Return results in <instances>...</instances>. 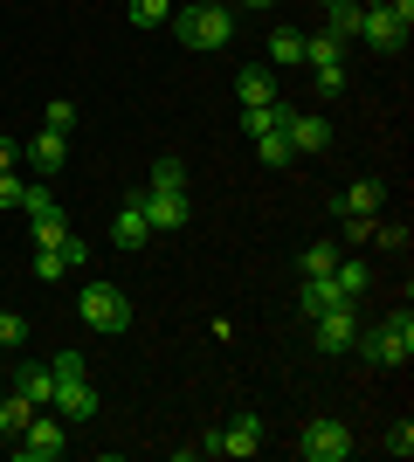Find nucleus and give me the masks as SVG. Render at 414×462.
<instances>
[{
  "mask_svg": "<svg viewBox=\"0 0 414 462\" xmlns=\"http://www.w3.org/2000/svg\"><path fill=\"white\" fill-rule=\"evenodd\" d=\"M166 28L179 35V49H228L235 42V14L221 0H187V7H173Z\"/></svg>",
  "mask_w": 414,
  "mask_h": 462,
  "instance_id": "f257e3e1",
  "label": "nucleus"
},
{
  "mask_svg": "<svg viewBox=\"0 0 414 462\" xmlns=\"http://www.w3.org/2000/svg\"><path fill=\"white\" fill-rule=\"evenodd\" d=\"M353 352H366L373 366H408V359H414V310L400 304L380 331H359V346H353Z\"/></svg>",
  "mask_w": 414,
  "mask_h": 462,
  "instance_id": "f03ea898",
  "label": "nucleus"
},
{
  "mask_svg": "<svg viewBox=\"0 0 414 462\" xmlns=\"http://www.w3.org/2000/svg\"><path fill=\"white\" fill-rule=\"evenodd\" d=\"M62 448H69V421H62L56 407H41L35 421L14 435V456H21V462H56Z\"/></svg>",
  "mask_w": 414,
  "mask_h": 462,
  "instance_id": "7ed1b4c3",
  "label": "nucleus"
},
{
  "mask_svg": "<svg viewBox=\"0 0 414 462\" xmlns=\"http://www.w3.org/2000/svg\"><path fill=\"white\" fill-rule=\"evenodd\" d=\"M297 456H304V462H345V456H353V428L332 421V414H317V421L297 428Z\"/></svg>",
  "mask_w": 414,
  "mask_h": 462,
  "instance_id": "20e7f679",
  "label": "nucleus"
},
{
  "mask_svg": "<svg viewBox=\"0 0 414 462\" xmlns=\"http://www.w3.org/2000/svg\"><path fill=\"white\" fill-rule=\"evenodd\" d=\"M77 310H83V325H90V331H124V325H132V297H124L118 283H83Z\"/></svg>",
  "mask_w": 414,
  "mask_h": 462,
  "instance_id": "39448f33",
  "label": "nucleus"
},
{
  "mask_svg": "<svg viewBox=\"0 0 414 462\" xmlns=\"http://www.w3.org/2000/svg\"><path fill=\"white\" fill-rule=\"evenodd\" d=\"M311 346L325 352V359H345V352L359 346V310H353V304L317 310V318H311Z\"/></svg>",
  "mask_w": 414,
  "mask_h": 462,
  "instance_id": "423d86ee",
  "label": "nucleus"
},
{
  "mask_svg": "<svg viewBox=\"0 0 414 462\" xmlns=\"http://www.w3.org/2000/svg\"><path fill=\"white\" fill-rule=\"evenodd\" d=\"M138 208H145V228H152V235H179L187 221H194V200H187V193L138 187Z\"/></svg>",
  "mask_w": 414,
  "mask_h": 462,
  "instance_id": "0eeeda50",
  "label": "nucleus"
},
{
  "mask_svg": "<svg viewBox=\"0 0 414 462\" xmlns=\"http://www.w3.org/2000/svg\"><path fill=\"white\" fill-rule=\"evenodd\" d=\"M359 42L380 49V56H400V49H408V28L387 14V0H373V7H359Z\"/></svg>",
  "mask_w": 414,
  "mask_h": 462,
  "instance_id": "6e6552de",
  "label": "nucleus"
},
{
  "mask_svg": "<svg viewBox=\"0 0 414 462\" xmlns=\"http://www.w3.org/2000/svg\"><path fill=\"white\" fill-rule=\"evenodd\" d=\"M215 448H221V456H256V448H262V414H256V407H242L228 428H215Z\"/></svg>",
  "mask_w": 414,
  "mask_h": 462,
  "instance_id": "1a4fd4ad",
  "label": "nucleus"
},
{
  "mask_svg": "<svg viewBox=\"0 0 414 462\" xmlns=\"http://www.w3.org/2000/svg\"><path fill=\"white\" fill-rule=\"evenodd\" d=\"M21 159H28L41 180H56L62 166H69V138H62V132H35L28 145H21Z\"/></svg>",
  "mask_w": 414,
  "mask_h": 462,
  "instance_id": "9d476101",
  "label": "nucleus"
},
{
  "mask_svg": "<svg viewBox=\"0 0 414 462\" xmlns=\"http://www.w3.org/2000/svg\"><path fill=\"white\" fill-rule=\"evenodd\" d=\"M283 132H290V152H325V145H332V117L325 111H290Z\"/></svg>",
  "mask_w": 414,
  "mask_h": 462,
  "instance_id": "9b49d317",
  "label": "nucleus"
},
{
  "mask_svg": "<svg viewBox=\"0 0 414 462\" xmlns=\"http://www.w3.org/2000/svg\"><path fill=\"white\" fill-rule=\"evenodd\" d=\"M49 407H56L62 421H97V407H104V401H97V386H90V380H62Z\"/></svg>",
  "mask_w": 414,
  "mask_h": 462,
  "instance_id": "f8f14e48",
  "label": "nucleus"
},
{
  "mask_svg": "<svg viewBox=\"0 0 414 462\" xmlns=\"http://www.w3.org/2000/svg\"><path fill=\"white\" fill-rule=\"evenodd\" d=\"M380 200H387V187L366 173V180H353V187L332 193V214H380Z\"/></svg>",
  "mask_w": 414,
  "mask_h": 462,
  "instance_id": "ddd939ff",
  "label": "nucleus"
},
{
  "mask_svg": "<svg viewBox=\"0 0 414 462\" xmlns=\"http://www.w3.org/2000/svg\"><path fill=\"white\" fill-rule=\"evenodd\" d=\"M111 242H118V249H145V242H152V228H145V208H138V193H124L118 221H111Z\"/></svg>",
  "mask_w": 414,
  "mask_h": 462,
  "instance_id": "4468645a",
  "label": "nucleus"
},
{
  "mask_svg": "<svg viewBox=\"0 0 414 462\" xmlns=\"http://www.w3.org/2000/svg\"><path fill=\"white\" fill-rule=\"evenodd\" d=\"M283 125H290V104H283V97H270V104H242V132H249V138L283 132Z\"/></svg>",
  "mask_w": 414,
  "mask_h": 462,
  "instance_id": "2eb2a0df",
  "label": "nucleus"
},
{
  "mask_svg": "<svg viewBox=\"0 0 414 462\" xmlns=\"http://www.w3.org/2000/svg\"><path fill=\"white\" fill-rule=\"evenodd\" d=\"M235 97H242V104H270V97H276L270 62H242V69H235Z\"/></svg>",
  "mask_w": 414,
  "mask_h": 462,
  "instance_id": "dca6fc26",
  "label": "nucleus"
},
{
  "mask_svg": "<svg viewBox=\"0 0 414 462\" xmlns=\"http://www.w3.org/2000/svg\"><path fill=\"white\" fill-rule=\"evenodd\" d=\"M14 393L28 407H49V401H56V373H49V366H21L14 373Z\"/></svg>",
  "mask_w": 414,
  "mask_h": 462,
  "instance_id": "f3484780",
  "label": "nucleus"
},
{
  "mask_svg": "<svg viewBox=\"0 0 414 462\" xmlns=\"http://www.w3.org/2000/svg\"><path fill=\"white\" fill-rule=\"evenodd\" d=\"M332 304H345L332 276H304V290H297V310H304V318H317V310H332Z\"/></svg>",
  "mask_w": 414,
  "mask_h": 462,
  "instance_id": "a211bd4d",
  "label": "nucleus"
},
{
  "mask_svg": "<svg viewBox=\"0 0 414 462\" xmlns=\"http://www.w3.org/2000/svg\"><path fill=\"white\" fill-rule=\"evenodd\" d=\"M325 35L332 42H359V0H332V7H325Z\"/></svg>",
  "mask_w": 414,
  "mask_h": 462,
  "instance_id": "6ab92c4d",
  "label": "nucleus"
},
{
  "mask_svg": "<svg viewBox=\"0 0 414 462\" xmlns=\"http://www.w3.org/2000/svg\"><path fill=\"white\" fill-rule=\"evenodd\" d=\"M332 283H338V297H345V304H359V297H366V283H373V270H366V263H345V255H338Z\"/></svg>",
  "mask_w": 414,
  "mask_h": 462,
  "instance_id": "aec40b11",
  "label": "nucleus"
},
{
  "mask_svg": "<svg viewBox=\"0 0 414 462\" xmlns=\"http://www.w3.org/2000/svg\"><path fill=\"white\" fill-rule=\"evenodd\" d=\"M338 255H345L338 242H311V249L297 255V276H332V270H338Z\"/></svg>",
  "mask_w": 414,
  "mask_h": 462,
  "instance_id": "412c9836",
  "label": "nucleus"
},
{
  "mask_svg": "<svg viewBox=\"0 0 414 462\" xmlns=\"http://www.w3.org/2000/svg\"><path fill=\"white\" fill-rule=\"evenodd\" d=\"M35 414H41V407H28V401H21V393H14V401H7V393H0V442H14L21 428L35 421Z\"/></svg>",
  "mask_w": 414,
  "mask_h": 462,
  "instance_id": "4be33fe9",
  "label": "nucleus"
},
{
  "mask_svg": "<svg viewBox=\"0 0 414 462\" xmlns=\"http://www.w3.org/2000/svg\"><path fill=\"white\" fill-rule=\"evenodd\" d=\"M270 62L276 69H297V62H304V35H297V28H276L270 35Z\"/></svg>",
  "mask_w": 414,
  "mask_h": 462,
  "instance_id": "5701e85b",
  "label": "nucleus"
},
{
  "mask_svg": "<svg viewBox=\"0 0 414 462\" xmlns=\"http://www.w3.org/2000/svg\"><path fill=\"white\" fill-rule=\"evenodd\" d=\"M124 14H132V28H166V21H173V0H132Z\"/></svg>",
  "mask_w": 414,
  "mask_h": 462,
  "instance_id": "b1692460",
  "label": "nucleus"
},
{
  "mask_svg": "<svg viewBox=\"0 0 414 462\" xmlns=\"http://www.w3.org/2000/svg\"><path fill=\"white\" fill-rule=\"evenodd\" d=\"M304 62H311V69H325V62H345V42H332V35H304Z\"/></svg>",
  "mask_w": 414,
  "mask_h": 462,
  "instance_id": "393cba45",
  "label": "nucleus"
},
{
  "mask_svg": "<svg viewBox=\"0 0 414 462\" xmlns=\"http://www.w3.org/2000/svg\"><path fill=\"white\" fill-rule=\"evenodd\" d=\"M145 187H159V193H187V166H179V159H159L152 173H145Z\"/></svg>",
  "mask_w": 414,
  "mask_h": 462,
  "instance_id": "a878e982",
  "label": "nucleus"
},
{
  "mask_svg": "<svg viewBox=\"0 0 414 462\" xmlns=\"http://www.w3.org/2000/svg\"><path fill=\"white\" fill-rule=\"evenodd\" d=\"M41 132H77V104H69V97H56V104H41Z\"/></svg>",
  "mask_w": 414,
  "mask_h": 462,
  "instance_id": "bb28decb",
  "label": "nucleus"
},
{
  "mask_svg": "<svg viewBox=\"0 0 414 462\" xmlns=\"http://www.w3.org/2000/svg\"><path fill=\"white\" fill-rule=\"evenodd\" d=\"M256 159H262V166H290V132H262L256 138Z\"/></svg>",
  "mask_w": 414,
  "mask_h": 462,
  "instance_id": "cd10ccee",
  "label": "nucleus"
},
{
  "mask_svg": "<svg viewBox=\"0 0 414 462\" xmlns=\"http://www.w3.org/2000/svg\"><path fill=\"white\" fill-rule=\"evenodd\" d=\"M62 276H69L62 249H35V283H62Z\"/></svg>",
  "mask_w": 414,
  "mask_h": 462,
  "instance_id": "c85d7f7f",
  "label": "nucleus"
},
{
  "mask_svg": "<svg viewBox=\"0 0 414 462\" xmlns=\"http://www.w3.org/2000/svg\"><path fill=\"white\" fill-rule=\"evenodd\" d=\"M14 346H28V318H21V310H0V352H14Z\"/></svg>",
  "mask_w": 414,
  "mask_h": 462,
  "instance_id": "c756f323",
  "label": "nucleus"
},
{
  "mask_svg": "<svg viewBox=\"0 0 414 462\" xmlns=\"http://www.w3.org/2000/svg\"><path fill=\"white\" fill-rule=\"evenodd\" d=\"M317 77V97H338L345 90V62H325V69H311Z\"/></svg>",
  "mask_w": 414,
  "mask_h": 462,
  "instance_id": "7c9ffc66",
  "label": "nucleus"
},
{
  "mask_svg": "<svg viewBox=\"0 0 414 462\" xmlns=\"http://www.w3.org/2000/svg\"><path fill=\"white\" fill-rule=\"evenodd\" d=\"M49 373H56V386H62V380H83V352H56V359H49Z\"/></svg>",
  "mask_w": 414,
  "mask_h": 462,
  "instance_id": "2f4dec72",
  "label": "nucleus"
},
{
  "mask_svg": "<svg viewBox=\"0 0 414 462\" xmlns=\"http://www.w3.org/2000/svg\"><path fill=\"white\" fill-rule=\"evenodd\" d=\"M338 221H345V242H373V221H380V214H338Z\"/></svg>",
  "mask_w": 414,
  "mask_h": 462,
  "instance_id": "473e14b6",
  "label": "nucleus"
},
{
  "mask_svg": "<svg viewBox=\"0 0 414 462\" xmlns=\"http://www.w3.org/2000/svg\"><path fill=\"white\" fill-rule=\"evenodd\" d=\"M387 456H394V462H408V456H414V421H400L394 435H387Z\"/></svg>",
  "mask_w": 414,
  "mask_h": 462,
  "instance_id": "72a5a7b5",
  "label": "nucleus"
},
{
  "mask_svg": "<svg viewBox=\"0 0 414 462\" xmlns=\"http://www.w3.org/2000/svg\"><path fill=\"white\" fill-rule=\"evenodd\" d=\"M21 193H28V180H21V173H0V208L14 214V208H21Z\"/></svg>",
  "mask_w": 414,
  "mask_h": 462,
  "instance_id": "f704fd0d",
  "label": "nucleus"
},
{
  "mask_svg": "<svg viewBox=\"0 0 414 462\" xmlns=\"http://www.w3.org/2000/svg\"><path fill=\"white\" fill-rule=\"evenodd\" d=\"M373 235H380V242H387V249H408V221H387V228H380V221H373Z\"/></svg>",
  "mask_w": 414,
  "mask_h": 462,
  "instance_id": "c9c22d12",
  "label": "nucleus"
},
{
  "mask_svg": "<svg viewBox=\"0 0 414 462\" xmlns=\"http://www.w3.org/2000/svg\"><path fill=\"white\" fill-rule=\"evenodd\" d=\"M14 166H21V145H14V138H0V173H14Z\"/></svg>",
  "mask_w": 414,
  "mask_h": 462,
  "instance_id": "e433bc0d",
  "label": "nucleus"
},
{
  "mask_svg": "<svg viewBox=\"0 0 414 462\" xmlns=\"http://www.w3.org/2000/svg\"><path fill=\"white\" fill-rule=\"evenodd\" d=\"M387 14H394L400 28H414V0H387Z\"/></svg>",
  "mask_w": 414,
  "mask_h": 462,
  "instance_id": "4c0bfd02",
  "label": "nucleus"
},
{
  "mask_svg": "<svg viewBox=\"0 0 414 462\" xmlns=\"http://www.w3.org/2000/svg\"><path fill=\"white\" fill-rule=\"evenodd\" d=\"M242 7H276V0H242Z\"/></svg>",
  "mask_w": 414,
  "mask_h": 462,
  "instance_id": "58836bf2",
  "label": "nucleus"
},
{
  "mask_svg": "<svg viewBox=\"0 0 414 462\" xmlns=\"http://www.w3.org/2000/svg\"><path fill=\"white\" fill-rule=\"evenodd\" d=\"M325 7H332V0H325Z\"/></svg>",
  "mask_w": 414,
  "mask_h": 462,
  "instance_id": "ea45409f",
  "label": "nucleus"
}]
</instances>
